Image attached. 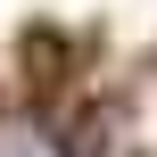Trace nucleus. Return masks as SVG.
I'll return each instance as SVG.
<instances>
[{"mask_svg": "<svg viewBox=\"0 0 157 157\" xmlns=\"http://www.w3.org/2000/svg\"><path fill=\"white\" fill-rule=\"evenodd\" d=\"M0 157H66L33 116H0Z\"/></svg>", "mask_w": 157, "mask_h": 157, "instance_id": "obj_1", "label": "nucleus"}]
</instances>
